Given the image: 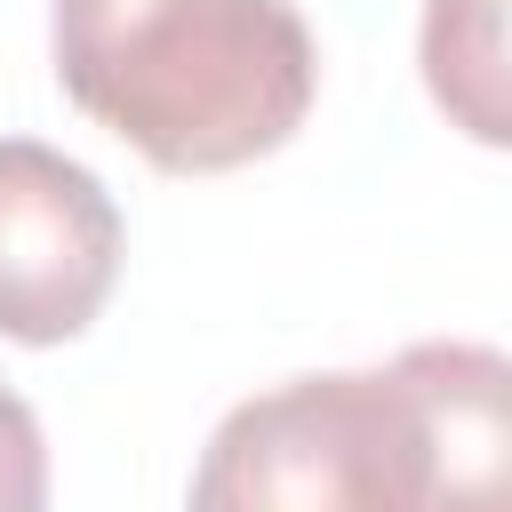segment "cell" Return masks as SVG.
Instances as JSON below:
<instances>
[{"mask_svg": "<svg viewBox=\"0 0 512 512\" xmlns=\"http://www.w3.org/2000/svg\"><path fill=\"white\" fill-rule=\"evenodd\" d=\"M424 88L464 136H480V144L512 136V112H504V0H424Z\"/></svg>", "mask_w": 512, "mask_h": 512, "instance_id": "5", "label": "cell"}, {"mask_svg": "<svg viewBox=\"0 0 512 512\" xmlns=\"http://www.w3.org/2000/svg\"><path fill=\"white\" fill-rule=\"evenodd\" d=\"M0 512H48V440L8 384H0Z\"/></svg>", "mask_w": 512, "mask_h": 512, "instance_id": "6", "label": "cell"}, {"mask_svg": "<svg viewBox=\"0 0 512 512\" xmlns=\"http://www.w3.org/2000/svg\"><path fill=\"white\" fill-rule=\"evenodd\" d=\"M392 368L424 416V456H432V504L424 512H512V480H504L512 368H504V352L440 336V344H408Z\"/></svg>", "mask_w": 512, "mask_h": 512, "instance_id": "4", "label": "cell"}, {"mask_svg": "<svg viewBox=\"0 0 512 512\" xmlns=\"http://www.w3.org/2000/svg\"><path fill=\"white\" fill-rule=\"evenodd\" d=\"M432 456L400 368L288 376L240 400L200 464L184 512H424Z\"/></svg>", "mask_w": 512, "mask_h": 512, "instance_id": "2", "label": "cell"}, {"mask_svg": "<svg viewBox=\"0 0 512 512\" xmlns=\"http://www.w3.org/2000/svg\"><path fill=\"white\" fill-rule=\"evenodd\" d=\"M120 280V208L72 152L0 136V336L64 344Z\"/></svg>", "mask_w": 512, "mask_h": 512, "instance_id": "3", "label": "cell"}, {"mask_svg": "<svg viewBox=\"0 0 512 512\" xmlns=\"http://www.w3.org/2000/svg\"><path fill=\"white\" fill-rule=\"evenodd\" d=\"M64 96L168 176L280 152L320 88L296 0H56Z\"/></svg>", "mask_w": 512, "mask_h": 512, "instance_id": "1", "label": "cell"}]
</instances>
